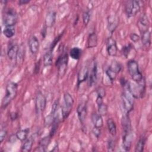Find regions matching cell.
I'll list each match as a JSON object with an SVG mask.
<instances>
[{"label":"cell","instance_id":"cell-24","mask_svg":"<svg viewBox=\"0 0 152 152\" xmlns=\"http://www.w3.org/2000/svg\"><path fill=\"white\" fill-rule=\"evenodd\" d=\"M107 126L109 133L113 136L115 135L116 134V126L113 119H108L107 121Z\"/></svg>","mask_w":152,"mask_h":152},{"label":"cell","instance_id":"cell-20","mask_svg":"<svg viewBox=\"0 0 152 152\" xmlns=\"http://www.w3.org/2000/svg\"><path fill=\"white\" fill-rule=\"evenodd\" d=\"M91 121L94 127L101 128L103 125V121L102 116L97 113H93L91 115Z\"/></svg>","mask_w":152,"mask_h":152},{"label":"cell","instance_id":"cell-29","mask_svg":"<svg viewBox=\"0 0 152 152\" xmlns=\"http://www.w3.org/2000/svg\"><path fill=\"white\" fill-rule=\"evenodd\" d=\"M105 73L112 83H113V81H115L118 74V72L112 68H111L110 66L106 70Z\"/></svg>","mask_w":152,"mask_h":152},{"label":"cell","instance_id":"cell-7","mask_svg":"<svg viewBox=\"0 0 152 152\" xmlns=\"http://www.w3.org/2000/svg\"><path fill=\"white\" fill-rule=\"evenodd\" d=\"M122 101L124 108L126 113H128L133 109V97L130 93L127 90H125L122 95Z\"/></svg>","mask_w":152,"mask_h":152},{"label":"cell","instance_id":"cell-14","mask_svg":"<svg viewBox=\"0 0 152 152\" xmlns=\"http://www.w3.org/2000/svg\"><path fill=\"white\" fill-rule=\"evenodd\" d=\"M56 14L53 11H49L45 17V24L46 28H51L53 26L56 21Z\"/></svg>","mask_w":152,"mask_h":152},{"label":"cell","instance_id":"cell-31","mask_svg":"<svg viewBox=\"0 0 152 152\" xmlns=\"http://www.w3.org/2000/svg\"><path fill=\"white\" fill-rule=\"evenodd\" d=\"M98 113L101 116H104L107 113V106L104 103L97 105Z\"/></svg>","mask_w":152,"mask_h":152},{"label":"cell","instance_id":"cell-8","mask_svg":"<svg viewBox=\"0 0 152 152\" xmlns=\"http://www.w3.org/2000/svg\"><path fill=\"white\" fill-rule=\"evenodd\" d=\"M106 50L107 54L111 56H115L117 54L118 46L116 40L112 37H109L106 41Z\"/></svg>","mask_w":152,"mask_h":152},{"label":"cell","instance_id":"cell-27","mask_svg":"<svg viewBox=\"0 0 152 152\" xmlns=\"http://www.w3.org/2000/svg\"><path fill=\"white\" fill-rule=\"evenodd\" d=\"M81 55V49L78 47L72 48L69 51L70 56L75 60H78L80 59Z\"/></svg>","mask_w":152,"mask_h":152},{"label":"cell","instance_id":"cell-11","mask_svg":"<svg viewBox=\"0 0 152 152\" xmlns=\"http://www.w3.org/2000/svg\"><path fill=\"white\" fill-rule=\"evenodd\" d=\"M88 74H89V70L87 65H84L81 66V68H80L78 73V76H77V86L78 87L88 78Z\"/></svg>","mask_w":152,"mask_h":152},{"label":"cell","instance_id":"cell-34","mask_svg":"<svg viewBox=\"0 0 152 152\" xmlns=\"http://www.w3.org/2000/svg\"><path fill=\"white\" fill-rule=\"evenodd\" d=\"M132 46L129 44V45H126L125 46L123 47L122 48V53H123V55L126 57L127 58L129 52H131V49H132Z\"/></svg>","mask_w":152,"mask_h":152},{"label":"cell","instance_id":"cell-35","mask_svg":"<svg viewBox=\"0 0 152 152\" xmlns=\"http://www.w3.org/2000/svg\"><path fill=\"white\" fill-rule=\"evenodd\" d=\"M7 135V130L5 128H2L0 132V142H2Z\"/></svg>","mask_w":152,"mask_h":152},{"label":"cell","instance_id":"cell-13","mask_svg":"<svg viewBox=\"0 0 152 152\" xmlns=\"http://www.w3.org/2000/svg\"><path fill=\"white\" fill-rule=\"evenodd\" d=\"M28 46L31 53L33 55L36 54L39 50L40 44L37 37L35 36H32L28 40Z\"/></svg>","mask_w":152,"mask_h":152},{"label":"cell","instance_id":"cell-19","mask_svg":"<svg viewBox=\"0 0 152 152\" xmlns=\"http://www.w3.org/2000/svg\"><path fill=\"white\" fill-rule=\"evenodd\" d=\"M141 42L145 48H149L151 45V33L148 30L144 31L141 33Z\"/></svg>","mask_w":152,"mask_h":152},{"label":"cell","instance_id":"cell-33","mask_svg":"<svg viewBox=\"0 0 152 152\" xmlns=\"http://www.w3.org/2000/svg\"><path fill=\"white\" fill-rule=\"evenodd\" d=\"M90 15L88 11H85L83 14V21L85 26H87L90 21Z\"/></svg>","mask_w":152,"mask_h":152},{"label":"cell","instance_id":"cell-17","mask_svg":"<svg viewBox=\"0 0 152 152\" xmlns=\"http://www.w3.org/2000/svg\"><path fill=\"white\" fill-rule=\"evenodd\" d=\"M34 140H35L34 134L32 135L29 138L26 139L21 146V151H23V152L30 151L32 148Z\"/></svg>","mask_w":152,"mask_h":152},{"label":"cell","instance_id":"cell-43","mask_svg":"<svg viewBox=\"0 0 152 152\" xmlns=\"http://www.w3.org/2000/svg\"><path fill=\"white\" fill-rule=\"evenodd\" d=\"M29 2H30V1H28V0H20V1H19L18 4L20 5H24V4H28Z\"/></svg>","mask_w":152,"mask_h":152},{"label":"cell","instance_id":"cell-18","mask_svg":"<svg viewBox=\"0 0 152 152\" xmlns=\"http://www.w3.org/2000/svg\"><path fill=\"white\" fill-rule=\"evenodd\" d=\"M88 78L89 86H92L94 83H96L97 78V67L96 63L93 65V66L88 74Z\"/></svg>","mask_w":152,"mask_h":152},{"label":"cell","instance_id":"cell-25","mask_svg":"<svg viewBox=\"0 0 152 152\" xmlns=\"http://www.w3.org/2000/svg\"><path fill=\"white\" fill-rule=\"evenodd\" d=\"M28 132H29V128H25L23 129H20L15 134L18 140L21 141H24L27 139Z\"/></svg>","mask_w":152,"mask_h":152},{"label":"cell","instance_id":"cell-37","mask_svg":"<svg viewBox=\"0 0 152 152\" xmlns=\"http://www.w3.org/2000/svg\"><path fill=\"white\" fill-rule=\"evenodd\" d=\"M130 39L133 42H137L140 40V37L139 35H138L137 34L135 33H131V35H130Z\"/></svg>","mask_w":152,"mask_h":152},{"label":"cell","instance_id":"cell-1","mask_svg":"<svg viewBox=\"0 0 152 152\" xmlns=\"http://www.w3.org/2000/svg\"><path fill=\"white\" fill-rule=\"evenodd\" d=\"M18 90V85L14 82L7 84L5 88V94L2 101V106L5 108L16 97Z\"/></svg>","mask_w":152,"mask_h":152},{"label":"cell","instance_id":"cell-9","mask_svg":"<svg viewBox=\"0 0 152 152\" xmlns=\"http://www.w3.org/2000/svg\"><path fill=\"white\" fill-rule=\"evenodd\" d=\"M132 140H133V137H132L131 131L123 132L122 146L125 151H128L130 150L131 148Z\"/></svg>","mask_w":152,"mask_h":152},{"label":"cell","instance_id":"cell-2","mask_svg":"<svg viewBox=\"0 0 152 152\" xmlns=\"http://www.w3.org/2000/svg\"><path fill=\"white\" fill-rule=\"evenodd\" d=\"M127 69L133 81L138 83L144 78L140 71L138 64L134 59L129 60L127 62Z\"/></svg>","mask_w":152,"mask_h":152},{"label":"cell","instance_id":"cell-30","mask_svg":"<svg viewBox=\"0 0 152 152\" xmlns=\"http://www.w3.org/2000/svg\"><path fill=\"white\" fill-rule=\"evenodd\" d=\"M3 34L7 38H11L15 34V28L14 27H5L3 30Z\"/></svg>","mask_w":152,"mask_h":152},{"label":"cell","instance_id":"cell-5","mask_svg":"<svg viewBox=\"0 0 152 152\" xmlns=\"http://www.w3.org/2000/svg\"><path fill=\"white\" fill-rule=\"evenodd\" d=\"M3 23L5 27H14L17 22V14L13 9L8 10L3 15Z\"/></svg>","mask_w":152,"mask_h":152},{"label":"cell","instance_id":"cell-23","mask_svg":"<svg viewBox=\"0 0 152 152\" xmlns=\"http://www.w3.org/2000/svg\"><path fill=\"white\" fill-rule=\"evenodd\" d=\"M53 62V53L52 51L49 50L43 56V62L45 66H50Z\"/></svg>","mask_w":152,"mask_h":152},{"label":"cell","instance_id":"cell-42","mask_svg":"<svg viewBox=\"0 0 152 152\" xmlns=\"http://www.w3.org/2000/svg\"><path fill=\"white\" fill-rule=\"evenodd\" d=\"M96 102L97 104V105H99V104H101V103H103V98H102V97H100V96H97V98H96Z\"/></svg>","mask_w":152,"mask_h":152},{"label":"cell","instance_id":"cell-12","mask_svg":"<svg viewBox=\"0 0 152 152\" xmlns=\"http://www.w3.org/2000/svg\"><path fill=\"white\" fill-rule=\"evenodd\" d=\"M119 25V18L117 15L112 14L107 17V28L108 30L113 33Z\"/></svg>","mask_w":152,"mask_h":152},{"label":"cell","instance_id":"cell-10","mask_svg":"<svg viewBox=\"0 0 152 152\" xmlns=\"http://www.w3.org/2000/svg\"><path fill=\"white\" fill-rule=\"evenodd\" d=\"M149 26H150V21L147 15L145 13L142 14L140 15V17L138 23V26L139 27L140 33H141L144 31L148 30Z\"/></svg>","mask_w":152,"mask_h":152},{"label":"cell","instance_id":"cell-40","mask_svg":"<svg viewBox=\"0 0 152 152\" xmlns=\"http://www.w3.org/2000/svg\"><path fill=\"white\" fill-rule=\"evenodd\" d=\"M17 118H18V113L17 112H13L11 113V114H10V118H11V119L12 121L15 120Z\"/></svg>","mask_w":152,"mask_h":152},{"label":"cell","instance_id":"cell-36","mask_svg":"<svg viewBox=\"0 0 152 152\" xmlns=\"http://www.w3.org/2000/svg\"><path fill=\"white\" fill-rule=\"evenodd\" d=\"M115 141L110 139L107 142V149L110 151H113L115 150Z\"/></svg>","mask_w":152,"mask_h":152},{"label":"cell","instance_id":"cell-32","mask_svg":"<svg viewBox=\"0 0 152 152\" xmlns=\"http://www.w3.org/2000/svg\"><path fill=\"white\" fill-rule=\"evenodd\" d=\"M111 68H112L113 69H114L115 71H116L118 73H119L120 72V71L121 70V68H122V66L117 61H114L112 62L111 65L109 66Z\"/></svg>","mask_w":152,"mask_h":152},{"label":"cell","instance_id":"cell-38","mask_svg":"<svg viewBox=\"0 0 152 152\" xmlns=\"http://www.w3.org/2000/svg\"><path fill=\"white\" fill-rule=\"evenodd\" d=\"M97 96H100V97L103 98L106 94L105 90L103 87H100L97 89Z\"/></svg>","mask_w":152,"mask_h":152},{"label":"cell","instance_id":"cell-22","mask_svg":"<svg viewBox=\"0 0 152 152\" xmlns=\"http://www.w3.org/2000/svg\"><path fill=\"white\" fill-rule=\"evenodd\" d=\"M98 39L97 34L95 32L90 33L88 37L87 40V47L88 48H93L97 45Z\"/></svg>","mask_w":152,"mask_h":152},{"label":"cell","instance_id":"cell-28","mask_svg":"<svg viewBox=\"0 0 152 152\" xmlns=\"http://www.w3.org/2000/svg\"><path fill=\"white\" fill-rule=\"evenodd\" d=\"M145 142V137L143 136L141 137L136 144L135 151L136 152H142L144 148Z\"/></svg>","mask_w":152,"mask_h":152},{"label":"cell","instance_id":"cell-21","mask_svg":"<svg viewBox=\"0 0 152 152\" xmlns=\"http://www.w3.org/2000/svg\"><path fill=\"white\" fill-rule=\"evenodd\" d=\"M19 50V47L17 45H12L8 48L7 51V55L10 59L13 60L17 58Z\"/></svg>","mask_w":152,"mask_h":152},{"label":"cell","instance_id":"cell-15","mask_svg":"<svg viewBox=\"0 0 152 152\" xmlns=\"http://www.w3.org/2000/svg\"><path fill=\"white\" fill-rule=\"evenodd\" d=\"M77 113L80 122L83 124L86 121L87 115V107L84 103H81L78 104L77 109Z\"/></svg>","mask_w":152,"mask_h":152},{"label":"cell","instance_id":"cell-4","mask_svg":"<svg viewBox=\"0 0 152 152\" xmlns=\"http://www.w3.org/2000/svg\"><path fill=\"white\" fill-rule=\"evenodd\" d=\"M68 63V55L67 53L61 54L56 59L55 65L58 68V75L62 78L63 77L67 70Z\"/></svg>","mask_w":152,"mask_h":152},{"label":"cell","instance_id":"cell-39","mask_svg":"<svg viewBox=\"0 0 152 152\" xmlns=\"http://www.w3.org/2000/svg\"><path fill=\"white\" fill-rule=\"evenodd\" d=\"M92 132L93 133V134L94 135V136L98 138H99V136L100 135V128H96V127H94L93 128V130H92Z\"/></svg>","mask_w":152,"mask_h":152},{"label":"cell","instance_id":"cell-3","mask_svg":"<svg viewBox=\"0 0 152 152\" xmlns=\"http://www.w3.org/2000/svg\"><path fill=\"white\" fill-rule=\"evenodd\" d=\"M74 104V99L72 96L68 92L64 95V104L62 106L61 112L64 119H66L69 115L72 106Z\"/></svg>","mask_w":152,"mask_h":152},{"label":"cell","instance_id":"cell-16","mask_svg":"<svg viewBox=\"0 0 152 152\" xmlns=\"http://www.w3.org/2000/svg\"><path fill=\"white\" fill-rule=\"evenodd\" d=\"M51 138L52 137L49 135L48 136L45 137L42 139H41L39 142V146L37 147L35 151H45L46 148L48 147V145L50 142Z\"/></svg>","mask_w":152,"mask_h":152},{"label":"cell","instance_id":"cell-26","mask_svg":"<svg viewBox=\"0 0 152 152\" xmlns=\"http://www.w3.org/2000/svg\"><path fill=\"white\" fill-rule=\"evenodd\" d=\"M140 2H141L140 1H132L130 17L135 15L140 11L141 8Z\"/></svg>","mask_w":152,"mask_h":152},{"label":"cell","instance_id":"cell-41","mask_svg":"<svg viewBox=\"0 0 152 152\" xmlns=\"http://www.w3.org/2000/svg\"><path fill=\"white\" fill-rule=\"evenodd\" d=\"M17 139V136H16V134H15V135L12 134V135H11L10 136V139H9V141H10V142L13 143V142H15V141H16Z\"/></svg>","mask_w":152,"mask_h":152},{"label":"cell","instance_id":"cell-6","mask_svg":"<svg viewBox=\"0 0 152 152\" xmlns=\"http://www.w3.org/2000/svg\"><path fill=\"white\" fill-rule=\"evenodd\" d=\"M34 104L37 115H40L43 112L46 106V99L41 92H39L36 94Z\"/></svg>","mask_w":152,"mask_h":152}]
</instances>
